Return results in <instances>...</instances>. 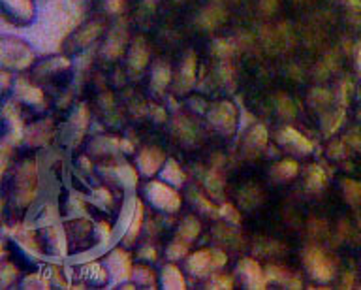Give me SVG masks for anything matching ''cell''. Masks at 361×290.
<instances>
[{
  "mask_svg": "<svg viewBox=\"0 0 361 290\" xmlns=\"http://www.w3.org/2000/svg\"><path fill=\"white\" fill-rule=\"evenodd\" d=\"M107 30V19L104 16H90L85 19L64 38L62 42V53H66L70 57L73 55H81L89 47H92L98 40L104 38Z\"/></svg>",
  "mask_w": 361,
  "mask_h": 290,
  "instance_id": "obj_1",
  "label": "cell"
},
{
  "mask_svg": "<svg viewBox=\"0 0 361 290\" xmlns=\"http://www.w3.org/2000/svg\"><path fill=\"white\" fill-rule=\"evenodd\" d=\"M301 262L307 275H309L316 284H329L338 277V260L335 255H331L329 250L318 245H309L305 247L301 253Z\"/></svg>",
  "mask_w": 361,
  "mask_h": 290,
  "instance_id": "obj_2",
  "label": "cell"
},
{
  "mask_svg": "<svg viewBox=\"0 0 361 290\" xmlns=\"http://www.w3.org/2000/svg\"><path fill=\"white\" fill-rule=\"evenodd\" d=\"M38 63V55L27 40L17 36H2L0 38V64L2 68L11 72H28Z\"/></svg>",
  "mask_w": 361,
  "mask_h": 290,
  "instance_id": "obj_3",
  "label": "cell"
},
{
  "mask_svg": "<svg viewBox=\"0 0 361 290\" xmlns=\"http://www.w3.org/2000/svg\"><path fill=\"white\" fill-rule=\"evenodd\" d=\"M38 193V164L36 160L25 159L16 166L13 174V188H11V200L13 205L27 210L32 205Z\"/></svg>",
  "mask_w": 361,
  "mask_h": 290,
  "instance_id": "obj_4",
  "label": "cell"
},
{
  "mask_svg": "<svg viewBox=\"0 0 361 290\" xmlns=\"http://www.w3.org/2000/svg\"><path fill=\"white\" fill-rule=\"evenodd\" d=\"M143 196L147 204H151V207L168 215H175L183 205V196L177 187L169 185L164 179H149L143 185Z\"/></svg>",
  "mask_w": 361,
  "mask_h": 290,
  "instance_id": "obj_5",
  "label": "cell"
},
{
  "mask_svg": "<svg viewBox=\"0 0 361 290\" xmlns=\"http://www.w3.org/2000/svg\"><path fill=\"white\" fill-rule=\"evenodd\" d=\"M130 40V27L126 21H115L111 27H107L106 35L102 38V44L98 47V59L104 63H117L123 57H126Z\"/></svg>",
  "mask_w": 361,
  "mask_h": 290,
  "instance_id": "obj_6",
  "label": "cell"
},
{
  "mask_svg": "<svg viewBox=\"0 0 361 290\" xmlns=\"http://www.w3.org/2000/svg\"><path fill=\"white\" fill-rule=\"evenodd\" d=\"M72 68V57L66 53H56V55H47V57L39 59L30 70L28 78L38 85H49V83H55L56 80H62L64 75L70 74Z\"/></svg>",
  "mask_w": 361,
  "mask_h": 290,
  "instance_id": "obj_7",
  "label": "cell"
},
{
  "mask_svg": "<svg viewBox=\"0 0 361 290\" xmlns=\"http://www.w3.org/2000/svg\"><path fill=\"white\" fill-rule=\"evenodd\" d=\"M207 123L219 136L231 140L239 128V109L231 100L213 102L207 109Z\"/></svg>",
  "mask_w": 361,
  "mask_h": 290,
  "instance_id": "obj_8",
  "label": "cell"
},
{
  "mask_svg": "<svg viewBox=\"0 0 361 290\" xmlns=\"http://www.w3.org/2000/svg\"><path fill=\"white\" fill-rule=\"evenodd\" d=\"M226 264H228V255L224 250L203 247V249L194 250L192 255L186 256L185 270L192 277L207 279L211 273L222 270Z\"/></svg>",
  "mask_w": 361,
  "mask_h": 290,
  "instance_id": "obj_9",
  "label": "cell"
},
{
  "mask_svg": "<svg viewBox=\"0 0 361 290\" xmlns=\"http://www.w3.org/2000/svg\"><path fill=\"white\" fill-rule=\"evenodd\" d=\"M124 63H126V72H128L132 78L135 75H141L145 72L152 63V47L151 42L143 32H137V35H132V40H130L128 52H126V57H124Z\"/></svg>",
  "mask_w": 361,
  "mask_h": 290,
  "instance_id": "obj_10",
  "label": "cell"
},
{
  "mask_svg": "<svg viewBox=\"0 0 361 290\" xmlns=\"http://www.w3.org/2000/svg\"><path fill=\"white\" fill-rule=\"evenodd\" d=\"M2 19L11 27H30L38 18L36 0H0Z\"/></svg>",
  "mask_w": 361,
  "mask_h": 290,
  "instance_id": "obj_11",
  "label": "cell"
},
{
  "mask_svg": "<svg viewBox=\"0 0 361 290\" xmlns=\"http://www.w3.org/2000/svg\"><path fill=\"white\" fill-rule=\"evenodd\" d=\"M197 80V53L186 49L180 55L179 63L173 68V91L175 95H188L196 87Z\"/></svg>",
  "mask_w": 361,
  "mask_h": 290,
  "instance_id": "obj_12",
  "label": "cell"
},
{
  "mask_svg": "<svg viewBox=\"0 0 361 290\" xmlns=\"http://www.w3.org/2000/svg\"><path fill=\"white\" fill-rule=\"evenodd\" d=\"M327 159L333 162H346L354 160V157L361 155V128L348 131L338 138H333L326 147Z\"/></svg>",
  "mask_w": 361,
  "mask_h": 290,
  "instance_id": "obj_13",
  "label": "cell"
},
{
  "mask_svg": "<svg viewBox=\"0 0 361 290\" xmlns=\"http://www.w3.org/2000/svg\"><path fill=\"white\" fill-rule=\"evenodd\" d=\"M230 19V12L226 10L224 4L220 2H209L205 6H202L194 13L192 18V25L194 29L200 30V32H216L219 29H222Z\"/></svg>",
  "mask_w": 361,
  "mask_h": 290,
  "instance_id": "obj_14",
  "label": "cell"
},
{
  "mask_svg": "<svg viewBox=\"0 0 361 290\" xmlns=\"http://www.w3.org/2000/svg\"><path fill=\"white\" fill-rule=\"evenodd\" d=\"M104 264L109 270L111 281L115 286L132 281V272H134V262L126 247H113L104 258Z\"/></svg>",
  "mask_w": 361,
  "mask_h": 290,
  "instance_id": "obj_15",
  "label": "cell"
},
{
  "mask_svg": "<svg viewBox=\"0 0 361 290\" xmlns=\"http://www.w3.org/2000/svg\"><path fill=\"white\" fill-rule=\"evenodd\" d=\"M276 143L282 149H286L288 153L295 155V157H309L314 153L316 145L312 143L310 138H307L303 132H299L293 126H282L275 134Z\"/></svg>",
  "mask_w": 361,
  "mask_h": 290,
  "instance_id": "obj_16",
  "label": "cell"
},
{
  "mask_svg": "<svg viewBox=\"0 0 361 290\" xmlns=\"http://www.w3.org/2000/svg\"><path fill=\"white\" fill-rule=\"evenodd\" d=\"M134 151V145L124 140V138L118 136H94L89 142V155L90 157H96V159H115L118 155L123 153H132Z\"/></svg>",
  "mask_w": 361,
  "mask_h": 290,
  "instance_id": "obj_17",
  "label": "cell"
},
{
  "mask_svg": "<svg viewBox=\"0 0 361 290\" xmlns=\"http://www.w3.org/2000/svg\"><path fill=\"white\" fill-rule=\"evenodd\" d=\"M166 160H168V157L162 149L157 147V145H145L135 155V168L140 171V176L151 179V177L160 174Z\"/></svg>",
  "mask_w": 361,
  "mask_h": 290,
  "instance_id": "obj_18",
  "label": "cell"
},
{
  "mask_svg": "<svg viewBox=\"0 0 361 290\" xmlns=\"http://www.w3.org/2000/svg\"><path fill=\"white\" fill-rule=\"evenodd\" d=\"M42 241L47 250V255H53L55 258H66L68 249H70V239H68L66 226L61 222L49 224L42 228Z\"/></svg>",
  "mask_w": 361,
  "mask_h": 290,
  "instance_id": "obj_19",
  "label": "cell"
},
{
  "mask_svg": "<svg viewBox=\"0 0 361 290\" xmlns=\"http://www.w3.org/2000/svg\"><path fill=\"white\" fill-rule=\"evenodd\" d=\"M11 238L19 247H21L27 255H30L36 260H49L47 256V250L44 247V241L39 238V234H36V230L28 226H13L11 230Z\"/></svg>",
  "mask_w": 361,
  "mask_h": 290,
  "instance_id": "obj_20",
  "label": "cell"
},
{
  "mask_svg": "<svg viewBox=\"0 0 361 290\" xmlns=\"http://www.w3.org/2000/svg\"><path fill=\"white\" fill-rule=\"evenodd\" d=\"M235 273L243 281V284L250 290H264L267 289V277H265V267L259 266L258 260H254L250 256H245L237 262Z\"/></svg>",
  "mask_w": 361,
  "mask_h": 290,
  "instance_id": "obj_21",
  "label": "cell"
},
{
  "mask_svg": "<svg viewBox=\"0 0 361 290\" xmlns=\"http://www.w3.org/2000/svg\"><path fill=\"white\" fill-rule=\"evenodd\" d=\"M267 143H269V132L265 128V125L262 123H256L248 128L245 134H243L241 145H239V151H241L243 157L247 159H254L258 157L267 149Z\"/></svg>",
  "mask_w": 361,
  "mask_h": 290,
  "instance_id": "obj_22",
  "label": "cell"
},
{
  "mask_svg": "<svg viewBox=\"0 0 361 290\" xmlns=\"http://www.w3.org/2000/svg\"><path fill=\"white\" fill-rule=\"evenodd\" d=\"M13 98L19 100V102L27 104V106H32V108H42V106H45V92L42 89V85L34 83L27 75L16 78V83H13Z\"/></svg>",
  "mask_w": 361,
  "mask_h": 290,
  "instance_id": "obj_23",
  "label": "cell"
},
{
  "mask_svg": "<svg viewBox=\"0 0 361 290\" xmlns=\"http://www.w3.org/2000/svg\"><path fill=\"white\" fill-rule=\"evenodd\" d=\"M89 109L85 104H79L78 108L73 109L72 117L66 123V131H64V136L68 140V145L72 147H78L81 140L87 134V128H89Z\"/></svg>",
  "mask_w": 361,
  "mask_h": 290,
  "instance_id": "obj_24",
  "label": "cell"
},
{
  "mask_svg": "<svg viewBox=\"0 0 361 290\" xmlns=\"http://www.w3.org/2000/svg\"><path fill=\"white\" fill-rule=\"evenodd\" d=\"M149 81L151 91L157 95H164L168 87L173 83V66L168 59H154L149 66Z\"/></svg>",
  "mask_w": 361,
  "mask_h": 290,
  "instance_id": "obj_25",
  "label": "cell"
},
{
  "mask_svg": "<svg viewBox=\"0 0 361 290\" xmlns=\"http://www.w3.org/2000/svg\"><path fill=\"white\" fill-rule=\"evenodd\" d=\"M4 123L8 126V132H6V140H10L13 145H17L19 142H23V136H25V123H23L21 109H19V100H11V102H4Z\"/></svg>",
  "mask_w": 361,
  "mask_h": 290,
  "instance_id": "obj_26",
  "label": "cell"
},
{
  "mask_svg": "<svg viewBox=\"0 0 361 290\" xmlns=\"http://www.w3.org/2000/svg\"><path fill=\"white\" fill-rule=\"evenodd\" d=\"M75 273H78L79 281L92 284V286H106L111 281V275H109V270L106 267V264H102L96 258L81 262L75 267Z\"/></svg>",
  "mask_w": 361,
  "mask_h": 290,
  "instance_id": "obj_27",
  "label": "cell"
},
{
  "mask_svg": "<svg viewBox=\"0 0 361 290\" xmlns=\"http://www.w3.org/2000/svg\"><path fill=\"white\" fill-rule=\"evenodd\" d=\"M265 277H267V283L282 286V289H303V281H301L298 273L290 270V267L281 266V264H267L265 266Z\"/></svg>",
  "mask_w": 361,
  "mask_h": 290,
  "instance_id": "obj_28",
  "label": "cell"
},
{
  "mask_svg": "<svg viewBox=\"0 0 361 290\" xmlns=\"http://www.w3.org/2000/svg\"><path fill=\"white\" fill-rule=\"evenodd\" d=\"M104 171L109 177H113L117 185L126 188V191L134 188L137 185V181H140V171H137V168L128 164V162H124V160H118L117 157H115L111 164H107L104 168Z\"/></svg>",
  "mask_w": 361,
  "mask_h": 290,
  "instance_id": "obj_29",
  "label": "cell"
},
{
  "mask_svg": "<svg viewBox=\"0 0 361 290\" xmlns=\"http://www.w3.org/2000/svg\"><path fill=\"white\" fill-rule=\"evenodd\" d=\"M53 134H55V123L47 117V119H39L32 125H28L25 128L23 142L30 147H42V145H47L51 142Z\"/></svg>",
  "mask_w": 361,
  "mask_h": 290,
  "instance_id": "obj_30",
  "label": "cell"
},
{
  "mask_svg": "<svg viewBox=\"0 0 361 290\" xmlns=\"http://www.w3.org/2000/svg\"><path fill=\"white\" fill-rule=\"evenodd\" d=\"M303 185L305 191L309 194H320L324 193L329 185V176H327V171L322 168L320 164H309L305 168L303 174Z\"/></svg>",
  "mask_w": 361,
  "mask_h": 290,
  "instance_id": "obj_31",
  "label": "cell"
},
{
  "mask_svg": "<svg viewBox=\"0 0 361 290\" xmlns=\"http://www.w3.org/2000/svg\"><path fill=\"white\" fill-rule=\"evenodd\" d=\"M338 193L350 210H361V179L341 176L338 177Z\"/></svg>",
  "mask_w": 361,
  "mask_h": 290,
  "instance_id": "obj_32",
  "label": "cell"
},
{
  "mask_svg": "<svg viewBox=\"0 0 361 290\" xmlns=\"http://www.w3.org/2000/svg\"><path fill=\"white\" fill-rule=\"evenodd\" d=\"M160 289L164 290H185L186 289V277L183 270H180L175 262L164 264L160 267Z\"/></svg>",
  "mask_w": 361,
  "mask_h": 290,
  "instance_id": "obj_33",
  "label": "cell"
},
{
  "mask_svg": "<svg viewBox=\"0 0 361 290\" xmlns=\"http://www.w3.org/2000/svg\"><path fill=\"white\" fill-rule=\"evenodd\" d=\"M171 132L179 143L194 145L197 142V125H194L186 115H175L173 123H171Z\"/></svg>",
  "mask_w": 361,
  "mask_h": 290,
  "instance_id": "obj_34",
  "label": "cell"
},
{
  "mask_svg": "<svg viewBox=\"0 0 361 290\" xmlns=\"http://www.w3.org/2000/svg\"><path fill=\"white\" fill-rule=\"evenodd\" d=\"M299 162L295 159H281L273 162L269 168V177L275 183H290L298 179Z\"/></svg>",
  "mask_w": 361,
  "mask_h": 290,
  "instance_id": "obj_35",
  "label": "cell"
},
{
  "mask_svg": "<svg viewBox=\"0 0 361 290\" xmlns=\"http://www.w3.org/2000/svg\"><path fill=\"white\" fill-rule=\"evenodd\" d=\"M143 222H145V205L137 198V204H135L134 215L130 219V224L126 228V232H124L123 239H121V243L124 247H132L135 243V239L141 236V230H143Z\"/></svg>",
  "mask_w": 361,
  "mask_h": 290,
  "instance_id": "obj_36",
  "label": "cell"
},
{
  "mask_svg": "<svg viewBox=\"0 0 361 290\" xmlns=\"http://www.w3.org/2000/svg\"><path fill=\"white\" fill-rule=\"evenodd\" d=\"M132 281L143 289H158L160 286V273H157V270L151 266V262H141V264H134Z\"/></svg>",
  "mask_w": 361,
  "mask_h": 290,
  "instance_id": "obj_37",
  "label": "cell"
},
{
  "mask_svg": "<svg viewBox=\"0 0 361 290\" xmlns=\"http://www.w3.org/2000/svg\"><path fill=\"white\" fill-rule=\"evenodd\" d=\"M158 176H160V179H164V181L169 183V185H173V187L177 188H180L186 183L185 170L180 168L179 162L175 159L166 160V164L162 166V170H160Z\"/></svg>",
  "mask_w": 361,
  "mask_h": 290,
  "instance_id": "obj_38",
  "label": "cell"
},
{
  "mask_svg": "<svg viewBox=\"0 0 361 290\" xmlns=\"http://www.w3.org/2000/svg\"><path fill=\"white\" fill-rule=\"evenodd\" d=\"M200 234H202V222L197 221L194 215H188L179 222V228H177V232H175V238L183 239V241L192 245L197 238H200Z\"/></svg>",
  "mask_w": 361,
  "mask_h": 290,
  "instance_id": "obj_39",
  "label": "cell"
},
{
  "mask_svg": "<svg viewBox=\"0 0 361 290\" xmlns=\"http://www.w3.org/2000/svg\"><path fill=\"white\" fill-rule=\"evenodd\" d=\"M53 279H51V267L39 270V272L28 273L27 277L21 279V289H51Z\"/></svg>",
  "mask_w": 361,
  "mask_h": 290,
  "instance_id": "obj_40",
  "label": "cell"
},
{
  "mask_svg": "<svg viewBox=\"0 0 361 290\" xmlns=\"http://www.w3.org/2000/svg\"><path fill=\"white\" fill-rule=\"evenodd\" d=\"M190 200L194 207H196L200 213L207 217H213V219H219V211H220V205L213 204V200L205 198L202 193H196V191H190Z\"/></svg>",
  "mask_w": 361,
  "mask_h": 290,
  "instance_id": "obj_41",
  "label": "cell"
},
{
  "mask_svg": "<svg viewBox=\"0 0 361 290\" xmlns=\"http://www.w3.org/2000/svg\"><path fill=\"white\" fill-rule=\"evenodd\" d=\"M89 202L92 205H96L98 210H111L115 205V198H113L111 191L107 187H96L90 191Z\"/></svg>",
  "mask_w": 361,
  "mask_h": 290,
  "instance_id": "obj_42",
  "label": "cell"
},
{
  "mask_svg": "<svg viewBox=\"0 0 361 290\" xmlns=\"http://www.w3.org/2000/svg\"><path fill=\"white\" fill-rule=\"evenodd\" d=\"M128 8V0H100V13L106 19L121 18Z\"/></svg>",
  "mask_w": 361,
  "mask_h": 290,
  "instance_id": "obj_43",
  "label": "cell"
},
{
  "mask_svg": "<svg viewBox=\"0 0 361 290\" xmlns=\"http://www.w3.org/2000/svg\"><path fill=\"white\" fill-rule=\"evenodd\" d=\"M235 286V279L230 273H222L219 272L211 273L205 281V289H213V290H231Z\"/></svg>",
  "mask_w": 361,
  "mask_h": 290,
  "instance_id": "obj_44",
  "label": "cell"
},
{
  "mask_svg": "<svg viewBox=\"0 0 361 290\" xmlns=\"http://www.w3.org/2000/svg\"><path fill=\"white\" fill-rule=\"evenodd\" d=\"M190 247L192 245L183 241V239L173 238L171 241H169L168 247H166V258H168L169 262L183 260V258H186L188 253H190Z\"/></svg>",
  "mask_w": 361,
  "mask_h": 290,
  "instance_id": "obj_45",
  "label": "cell"
},
{
  "mask_svg": "<svg viewBox=\"0 0 361 290\" xmlns=\"http://www.w3.org/2000/svg\"><path fill=\"white\" fill-rule=\"evenodd\" d=\"M338 4L343 8L346 21L361 29V0H338Z\"/></svg>",
  "mask_w": 361,
  "mask_h": 290,
  "instance_id": "obj_46",
  "label": "cell"
},
{
  "mask_svg": "<svg viewBox=\"0 0 361 290\" xmlns=\"http://www.w3.org/2000/svg\"><path fill=\"white\" fill-rule=\"evenodd\" d=\"M264 200V194L259 191V187H245L239 191V202L245 210H252L254 205H258Z\"/></svg>",
  "mask_w": 361,
  "mask_h": 290,
  "instance_id": "obj_47",
  "label": "cell"
},
{
  "mask_svg": "<svg viewBox=\"0 0 361 290\" xmlns=\"http://www.w3.org/2000/svg\"><path fill=\"white\" fill-rule=\"evenodd\" d=\"M222 187H224V177L219 170H211L205 177V188L213 198H220L222 196Z\"/></svg>",
  "mask_w": 361,
  "mask_h": 290,
  "instance_id": "obj_48",
  "label": "cell"
},
{
  "mask_svg": "<svg viewBox=\"0 0 361 290\" xmlns=\"http://www.w3.org/2000/svg\"><path fill=\"white\" fill-rule=\"evenodd\" d=\"M17 279H19V270L16 267V264L2 262V266H0V286L2 289H10V286L17 283Z\"/></svg>",
  "mask_w": 361,
  "mask_h": 290,
  "instance_id": "obj_49",
  "label": "cell"
},
{
  "mask_svg": "<svg viewBox=\"0 0 361 290\" xmlns=\"http://www.w3.org/2000/svg\"><path fill=\"white\" fill-rule=\"evenodd\" d=\"M276 109H279V114L284 119H293L295 117V104H293V100L286 92H279L276 95Z\"/></svg>",
  "mask_w": 361,
  "mask_h": 290,
  "instance_id": "obj_50",
  "label": "cell"
},
{
  "mask_svg": "<svg viewBox=\"0 0 361 290\" xmlns=\"http://www.w3.org/2000/svg\"><path fill=\"white\" fill-rule=\"evenodd\" d=\"M219 219H224L228 224H231V226H237V224H241V211L237 210L235 204H231V202H224V204H220Z\"/></svg>",
  "mask_w": 361,
  "mask_h": 290,
  "instance_id": "obj_51",
  "label": "cell"
},
{
  "mask_svg": "<svg viewBox=\"0 0 361 290\" xmlns=\"http://www.w3.org/2000/svg\"><path fill=\"white\" fill-rule=\"evenodd\" d=\"M158 8V0H141L140 8L135 10V19L141 21V23H147L151 21V18H154Z\"/></svg>",
  "mask_w": 361,
  "mask_h": 290,
  "instance_id": "obj_52",
  "label": "cell"
},
{
  "mask_svg": "<svg viewBox=\"0 0 361 290\" xmlns=\"http://www.w3.org/2000/svg\"><path fill=\"white\" fill-rule=\"evenodd\" d=\"M352 66H354L355 80L360 81L361 85V40H357L352 47Z\"/></svg>",
  "mask_w": 361,
  "mask_h": 290,
  "instance_id": "obj_53",
  "label": "cell"
},
{
  "mask_svg": "<svg viewBox=\"0 0 361 290\" xmlns=\"http://www.w3.org/2000/svg\"><path fill=\"white\" fill-rule=\"evenodd\" d=\"M256 4H258L259 13H264L267 18L279 10V0H256Z\"/></svg>",
  "mask_w": 361,
  "mask_h": 290,
  "instance_id": "obj_54",
  "label": "cell"
},
{
  "mask_svg": "<svg viewBox=\"0 0 361 290\" xmlns=\"http://www.w3.org/2000/svg\"><path fill=\"white\" fill-rule=\"evenodd\" d=\"M137 256H140V258H145L147 262H157L158 258L154 247H141V249L137 250Z\"/></svg>",
  "mask_w": 361,
  "mask_h": 290,
  "instance_id": "obj_55",
  "label": "cell"
},
{
  "mask_svg": "<svg viewBox=\"0 0 361 290\" xmlns=\"http://www.w3.org/2000/svg\"><path fill=\"white\" fill-rule=\"evenodd\" d=\"M355 121L361 125V104L357 106V109H355Z\"/></svg>",
  "mask_w": 361,
  "mask_h": 290,
  "instance_id": "obj_56",
  "label": "cell"
}]
</instances>
